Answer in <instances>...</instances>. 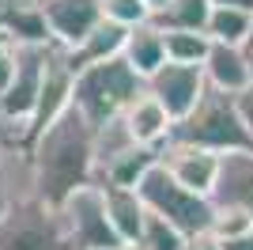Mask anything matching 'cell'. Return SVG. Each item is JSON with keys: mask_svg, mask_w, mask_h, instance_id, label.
Instances as JSON below:
<instances>
[{"mask_svg": "<svg viewBox=\"0 0 253 250\" xmlns=\"http://www.w3.org/2000/svg\"><path fill=\"white\" fill-rule=\"evenodd\" d=\"M117 250H148V247H140V243H125V247H117Z\"/></svg>", "mask_w": 253, "mask_h": 250, "instance_id": "obj_34", "label": "cell"}, {"mask_svg": "<svg viewBox=\"0 0 253 250\" xmlns=\"http://www.w3.org/2000/svg\"><path fill=\"white\" fill-rule=\"evenodd\" d=\"M246 53H250V76H253V46H246Z\"/></svg>", "mask_w": 253, "mask_h": 250, "instance_id": "obj_35", "label": "cell"}, {"mask_svg": "<svg viewBox=\"0 0 253 250\" xmlns=\"http://www.w3.org/2000/svg\"><path fill=\"white\" fill-rule=\"evenodd\" d=\"M159 163L167 167V171L178 178L181 186H189L193 193H204V197H211L215 178H219L223 156H219V152H211V148H201V144L167 140V144H163V156H159Z\"/></svg>", "mask_w": 253, "mask_h": 250, "instance_id": "obj_10", "label": "cell"}, {"mask_svg": "<svg viewBox=\"0 0 253 250\" xmlns=\"http://www.w3.org/2000/svg\"><path fill=\"white\" fill-rule=\"evenodd\" d=\"M121 122L128 125V133H132L136 144H148V148H163L170 136H174V118H170V110L159 103L148 87L128 103V110L121 114Z\"/></svg>", "mask_w": 253, "mask_h": 250, "instance_id": "obj_13", "label": "cell"}, {"mask_svg": "<svg viewBox=\"0 0 253 250\" xmlns=\"http://www.w3.org/2000/svg\"><path fill=\"white\" fill-rule=\"evenodd\" d=\"M211 15V0H170L167 8L151 15L155 27L163 31H204Z\"/></svg>", "mask_w": 253, "mask_h": 250, "instance_id": "obj_22", "label": "cell"}, {"mask_svg": "<svg viewBox=\"0 0 253 250\" xmlns=\"http://www.w3.org/2000/svg\"><path fill=\"white\" fill-rule=\"evenodd\" d=\"M0 250H68L61 205H49L31 189L11 197L0 216Z\"/></svg>", "mask_w": 253, "mask_h": 250, "instance_id": "obj_4", "label": "cell"}, {"mask_svg": "<svg viewBox=\"0 0 253 250\" xmlns=\"http://www.w3.org/2000/svg\"><path fill=\"white\" fill-rule=\"evenodd\" d=\"M0 144H19V136H15V125L8 122L4 106H0Z\"/></svg>", "mask_w": 253, "mask_h": 250, "instance_id": "obj_30", "label": "cell"}, {"mask_svg": "<svg viewBox=\"0 0 253 250\" xmlns=\"http://www.w3.org/2000/svg\"><path fill=\"white\" fill-rule=\"evenodd\" d=\"M11 76H15V46H0V95L8 91Z\"/></svg>", "mask_w": 253, "mask_h": 250, "instance_id": "obj_27", "label": "cell"}, {"mask_svg": "<svg viewBox=\"0 0 253 250\" xmlns=\"http://www.w3.org/2000/svg\"><path fill=\"white\" fill-rule=\"evenodd\" d=\"M185 243H189V235H181L170 220L155 216L148 208V220H144V235H140V247L148 250H185Z\"/></svg>", "mask_w": 253, "mask_h": 250, "instance_id": "obj_24", "label": "cell"}, {"mask_svg": "<svg viewBox=\"0 0 253 250\" xmlns=\"http://www.w3.org/2000/svg\"><path fill=\"white\" fill-rule=\"evenodd\" d=\"M102 4V19H114L121 27H140L151 23V4L148 0H98Z\"/></svg>", "mask_w": 253, "mask_h": 250, "instance_id": "obj_25", "label": "cell"}, {"mask_svg": "<svg viewBox=\"0 0 253 250\" xmlns=\"http://www.w3.org/2000/svg\"><path fill=\"white\" fill-rule=\"evenodd\" d=\"M223 250H253V228L242 231L238 239H227V243H223Z\"/></svg>", "mask_w": 253, "mask_h": 250, "instance_id": "obj_31", "label": "cell"}, {"mask_svg": "<svg viewBox=\"0 0 253 250\" xmlns=\"http://www.w3.org/2000/svg\"><path fill=\"white\" fill-rule=\"evenodd\" d=\"M159 156H163V148L132 144L128 152H121L114 163H106L102 171H98L95 182H98V186H128V189H136L140 182H144V175L159 163Z\"/></svg>", "mask_w": 253, "mask_h": 250, "instance_id": "obj_19", "label": "cell"}, {"mask_svg": "<svg viewBox=\"0 0 253 250\" xmlns=\"http://www.w3.org/2000/svg\"><path fill=\"white\" fill-rule=\"evenodd\" d=\"M253 228V212H246V208H219L215 205V220H211V235L215 239H238L242 231Z\"/></svg>", "mask_w": 253, "mask_h": 250, "instance_id": "obj_26", "label": "cell"}, {"mask_svg": "<svg viewBox=\"0 0 253 250\" xmlns=\"http://www.w3.org/2000/svg\"><path fill=\"white\" fill-rule=\"evenodd\" d=\"M211 4H223V8H242V11H253V0H211Z\"/></svg>", "mask_w": 253, "mask_h": 250, "instance_id": "obj_32", "label": "cell"}, {"mask_svg": "<svg viewBox=\"0 0 253 250\" xmlns=\"http://www.w3.org/2000/svg\"><path fill=\"white\" fill-rule=\"evenodd\" d=\"M163 42H167V61L174 64H204L211 50V38L204 31H163Z\"/></svg>", "mask_w": 253, "mask_h": 250, "instance_id": "obj_23", "label": "cell"}, {"mask_svg": "<svg viewBox=\"0 0 253 250\" xmlns=\"http://www.w3.org/2000/svg\"><path fill=\"white\" fill-rule=\"evenodd\" d=\"M102 189H106V212H110V224H114L117 239L140 243L144 220H148V205L140 197V189H128V186H102Z\"/></svg>", "mask_w": 253, "mask_h": 250, "instance_id": "obj_16", "label": "cell"}, {"mask_svg": "<svg viewBox=\"0 0 253 250\" xmlns=\"http://www.w3.org/2000/svg\"><path fill=\"white\" fill-rule=\"evenodd\" d=\"M211 201L219 208H246V212H253V148L223 156Z\"/></svg>", "mask_w": 253, "mask_h": 250, "instance_id": "obj_14", "label": "cell"}, {"mask_svg": "<svg viewBox=\"0 0 253 250\" xmlns=\"http://www.w3.org/2000/svg\"><path fill=\"white\" fill-rule=\"evenodd\" d=\"M246 46H253V31H250V42H246Z\"/></svg>", "mask_w": 253, "mask_h": 250, "instance_id": "obj_36", "label": "cell"}, {"mask_svg": "<svg viewBox=\"0 0 253 250\" xmlns=\"http://www.w3.org/2000/svg\"><path fill=\"white\" fill-rule=\"evenodd\" d=\"M148 4H151V15H155V11H159V8H167L170 0H148Z\"/></svg>", "mask_w": 253, "mask_h": 250, "instance_id": "obj_33", "label": "cell"}, {"mask_svg": "<svg viewBox=\"0 0 253 250\" xmlns=\"http://www.w3.org/2000/svg\"><path fill=\"white\" fill-rule=\"evenodd\" d=\"M72 91H76V68L68 61V53L61 46H53L49 64H45V83H42V99H38V110H34V122L23 136V148L31 144L34 136L42 133L45 125H53L64 110H72Z\"/></svg>", "mask_w": 253, "mask_h": 250, "instance_id": "obj_9", "label": "cell"}, {"mask_svg": "<svg viewBox=\"0 0 253 250\" xmlns=\"http://www.w3.org/2000/svg\"><path fill=\"white\" fill-rule=\"evenodd\" d=\"M148 91L170 110L174 122H181V118H185L193 106L204 99V91H208L204 64H174V61H167L148 80Z\"/></svg>", "mask_w": 253, "mask_h": 250, "instance_id": "obj_8", "label": "cell"}, {"mask_svg": "<svg viewBox=\"0 0 253 250\" xmlns=\"http://www.w3.org/2000/svg\"><path fill=\"white\" fill-rule=\"evenodd\" d=\"M185 250H223V239H215L211 231H201V235H193L185 243Z\"/></svg>", "mask_w": 253, "mask_h": 250, "instance_id": "obj_28", "label": "cell"}, {"mask_svg": "<svg viewBox=\"0 0 253 250\" xmlns=\"http://www.w3.org/2000/svg\"><path fill=\"white\" fill-rule=\"evenodd\" d=\"M27 159L34 193L61 205L80 186L95 182V125L72 106L27 144Z\"/></svg>", "mask_w": 253, "mask_h": 250, "instance_id": "obj_1", "label": "cell"}, {"mask_svg": "<svg viewBox=\"0 0 253 250\" xmlns=\"http://www.w3.org/2000/svg\"><path fill=\"white\" fill-rule=\"evenodd\" d=\"M61 220H64V235H68V250H117V247H125L117 239L114 224H110L106 189L98 182L80 186L72 197H64Z\"/></svg>", "mask_w": 253, "mask_h": 250, "instance_id": "obj_6", "label": "cell"}, {"mask_svg": "<svg viewBox=\"0 0 253 250\" xmlns=\"http://www.w3.org/2000/svg\"><path fill=\"white\" fill-rule=\"evenodd\" d=\"M204 76L208 87L227 95H242L246 87H253L250 76V53L246 46H227V42H211L208 57H204Z\"/></svg>", "mask_w": 253, "mask_h": 250, "instance_id": "obj_15", "label": "cell"}, {"mask_svg": "<svg viewBox=\"0 0 253 250\" xmlns=\"http://www.w3.org/2000/svg\"><path fill=\"white\" fill-rule=\"evenodd\" d=\"M170 140L201 144V148L219 152V156L253 148V133H250V125H246L242 110H238V95L215 91V87H208L201 103L193 106L181 122H174V136Z\"/></svg>", "mask_w": 253, "mask_h": 250, "instance_id": "obj_2", "label": "cell"}, {"mask_svg": "<svg viewBox=\"0 0 253 250\" xmlns=\"http://www.w3.org/2000/svg\"><path fill=\"white\" fill-rule=\"evenodd\" d=\"M148 83L132 72V64L125 57H114V61H98L87 64L76 72V91H72V106L87 122L102 129L114 118H121L128 110V103L144 91Z\"/></svg>", "mask_w": 253, "mask_h": 250, "instance_id": "obj_3", "label": "cell"}, {"mask_svg": "<svg viewBox=\"0 0 253 250\" xmlns=\"http://www.w3.org/2000/svg\"><path fill=\"white\" fill-rule=\"evenodd\" d=\"M253 31V11L242 8H223V4H211V15H208V34L211 42H227V46H246Z\"/></svg>", "mask_w": 253, "mask_h": 250, "instance_id": "obj_21", "label": "cell"}, {"mask_svg": "<svg viewBox=\"0 0 253 250\" xmlns=\"http://www.w3.org/2000/svg\"><path fill=\"white\" fill-rule=\"evenodd\" d=\"M31 159H27V148L23 144H0V216L4 208L11 205L15 193L31 189Z\"/></svg>", "mask_w": 253, "mask_h": 250, "instance_id": "obj_20", "label": "cell"}, {"mask_svg": "<svg viewBox=\"0 0 253 250\" xmlns=\"http://www.w3.org/2000/svg\"><path fill=\"white\" fill-rule=\"evenodd\" d=\"M53 46H15V76H11L8 91L0 95V106L8 122L15 125V136H27L34 122V110H38V99H42V83H45V64H49Z\"/></svg>", "mask_w": 253, "mask_h": 250, "instance_id": "obj_7", "label": "cell"}, {"mask_svg": "<svg viewBox=\"0 0 253 250\" xmlns=\"http://www.w3.org/2000/svg\"><path fill=\"white\" fill-rule=\"evenodd\" d=\"M0 31L11 46H53L42 0H0Z\"/></svg>", "mask_w": 253, "mask_h": 250, "instance_id": "obj_12", "label": "cell"}, {"mask_svg": "<svg viewBox=\"0 0 253 250\" xmlns=\"http://www.w3.org/2000/svg\"><path fill=\"white\" fill-rule=\"evenodd\" d=\"M238 110H242L246 125H250V133H253V87H246V91L238 95Z\"/></svg>", "mask_w": 253, "mask_h": 250, "instance_id": "obj_29", "label": "cell"}, {"mask_svg": "<svg viewBox=\"0 0 253 250\" xmlns=\"http://www.w3.org/2000/svg\"><path fill=\"white\" fill-rule=\"evenodd\" d=\"M136 189H140V197H144V205H148L155 216L170 220L181 235H189V239H193V235H201V231H211L215 201L204 197V193H193L189 186H181L163 163L151 167Z\"/></svg>", "mask_w": 253, "mask_h": 250, "instance_id": "obj_5", "label": "cell"}, {"mask_svg": "<svg viewBox=\"0 0 253 250\" xmlns=\"http://www.w3.org/2000/svg\"><path fill=\"white\" fill-rule=\"evenodd\" d=\"M121 57L132 64V72H136L140 80L148 83L151 76L167 64V42H163V31H159L155 23H140V27H132Z\"/></svg>", "mask_w": 253, "mask_h": 250, "instance_id": "obj_17", "label": "cell"}, {"mask_svg": "<svg viewBox=\"0 0 253 250\" xmlns=\"http://www.w3.org/2000/svg\"><path fill=\"white\" fill-rule=\"evenodd\" d=\"M128 31H132V27H121V23H114V19H102L95 31L87 34V42L80 46V50H72V53L64 50V53H68V61H72L76 72L87 68V64H98V61H114V57L125 53Z\"/></svg>", "mask_w": 253, "mask_h": 250, "instance_id": "obj_18", "label": "cell"}, {"mask_svg": "<svg viewBox=\"0 0 253 250\" xmlns=\"http://www.w3.org/2000/svg\"><path fill=\"white\" fill-rule=\"evenodd\" d=\"M45 23H49L53 46L61 50H80L87 34L102 23V4L98 0H42Z\"/></svg>", "mask_w": 253, "mask_h": 250, "instance_id": "obj_11", "label": "cell"}]
</instances>
